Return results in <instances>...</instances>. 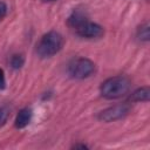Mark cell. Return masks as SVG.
<instances>
[{"instance_id":"1","label":"cell","mask_w":150,"mask_h":150,"mask_svg":"<svg viewBox=\"0 0 150 150\" xmlns=\"http://www.w3.org/2000/svg\"><path fill=\"white\" fill-rule=\"evenodd\" d=\"M130 88V81L127 76H114L108 80H105L101 87V95L108 100H115L123 95H125L129 91Z\"/></svg>"},{"instance_id":"2","label":"cell","mask_w":150,"mask_h":150,"mask_svg":"<svg viewBox=\"0 0 150 150\" xmlns=\"http://www.w3.org/2000/svg\"><path fill=\"white\" fill-rule=\"evenodd\" d=\"M63 46V38L57 32H48L36 45V53L40 57H50L55 55Z\"/></svg>"},{"instance_id":"3","label":"cell","mask_w":150,"mask_h":150,"mask_svg":"<svg viewBox=\"0 0 150 150\" xmlns=\"http://www.w3.org/2000/svg\"><path fill=\"white\" fill-rule=\"evenodd\" d=\"M95 71V63L86 57H79L69 63L68 73L71 77L83 80L91 76Z\"/></svg>"},{"instance_id":"4","label":"cell","mask_w":150,"mask_h":150,"mask_svg":"<svg viewBox=\"0 0 150 150\" xmlns=\"http://www.w3.org/2000/svg\"><path fill=\"white\" fill-rule=\"evenodd\" d=\"M74 30L76 32V34L81 38H86V39H97L101 38L104 33L103 27H101L100 25L89 21L88 19L83 20L81 23H79Z\"/></svg>"},{"instance_id":"5","label":"cell","mask_w":150,"mask_h":150,"mask_svg":"<svg viewBox=\"0 0 150 150\" xmlns=\"http://www.w3.org/2000/svg\"><path fill=\"white\" fill-rule=\"evenodd\" d=\"M129 110H130V107L125 103L116 104V105L109 107V108L104 109L103 111H101L97 117L100 121H103V122H114V121L121 120L124 116H127Z\"/></svg>"},{"instance_id":"6","label":"cell","mask_w":150,"mask_h":150,"mask_svg":"<svg viewBox=\"0 0 150 150\" xmlns=\"http://www.w3.org/2000/svg\"><path fill=\"white\" fill-rule=\"evenodd\" d=\"M32 120V110L28 109V108H25V109H21L19 111V114L16 115V118H15V127L19 128V129H22L25 128L26 125H28V123L30 122Z\"/></svg>"},{"instance_id":"7","label":"cell","mask_w":150,"mask_h":150,"mask_svg":"<svg viewBox=\"0 0 150 150\" xmlns=\"http://www.w3.org/2000/svg\"><path fill=\"white\" fill-rule=\"evenodd\" d=\"M149 95H150L149 88L142 87V88L136 89L130 95V101H132V102H146V101H149Z\"/></svg>"},{"instance_id":"8","label":"cell","mask_w":150,"mask_h":150,"mask_svg":"<svg viewBox=\"0 0 150 150\" xmlns=\"http://www.w3.org/2000/svg\"><path fill=\"white\" fill-rule=\"evenodd\" d=\"M137 38L141 41H143V42L149 41V25L148 23H144V25H142L138 28V30H137Z\"/></svg>"},{"instance_id":"9","label":"cell","mask_w":150,"mask_h":150,"mask_svg":"<svg viewBox=\"0 0 150 150\" xmlns=\"http://www.w3.org/2000/svg\"><path fill=\"white\" fill-rule=\"evenodd\" d=\"M23 63H25V57L21 54L12 55V57H11V66H12V68L19 69V68H21L23 66Z\"/></svg>"},{"instance_id":"10","label":"cell","mask_w":150,"mask_h":150,"mask_svg":"<svg viewBox=\"0 0 150 150\" xmlns=\"http://www.w3.org/2000/svg\"><path fill=\"white\" fill-rule=\"evenodd\" d=\"M9 117V110L7 108H0V127H2Z\"/></svg>"},{"instance_id":"11","label":"cell","mask_w":150,"mask_h":150,"mask_svg":"<svg viewBox=\"0 0 150 150\" xmlns=\"http://www.w3.org/2000/svg\"><path fill=\"white\" fill-rule=\"evenodd\" d=\"M7 14V6L5 2L0 1V20H2Z\"/></svg>"},{"instance_id":"12","label":"cell","mask_w":150,"mask_h":150,"mask_svg":"<svg viewBox=\"0 0 150 150\" xmlns=\"http://www.w3.org/2000/svg\"><path fill=\"white\" fill-rule=\"evenodd\" d=\"M6 84V80H5V75H4V70L0 68V89H4Z\"/></svg>"},{"instance_id":"13","label":"cell","mask_w":150,"mask_h":150,"mask_svg":"<svg viewBox=\"0 0 150 150\" xmlns=\"http://www.w3.org/2000/svg\"><path fill=\"white\" fill-rule=\"evenodd\" d=\"M74 148H82V149H84V148H87V145H84V144H77V145H74Z\"/></svg>"},{"instance_id":"14","label":"cell","mask_w":150,"mask_h":150,"mask_svg":"<svg viewBox=\"0 0 150 150\" xmlns=\"http://www.w3.org/2000/svg\"><path fill=\"white\" fill-rule=\"evenodd\" d=\"M43 1H47V2H50V1H55V0H43Z\"/></svg>"}]
</instances>
